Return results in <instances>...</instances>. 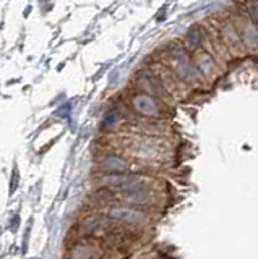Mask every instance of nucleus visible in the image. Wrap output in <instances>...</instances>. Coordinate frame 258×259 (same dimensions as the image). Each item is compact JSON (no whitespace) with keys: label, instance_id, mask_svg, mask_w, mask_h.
Returning a JSON list of instances; mask_svg holds the SVG:
<instances>
[{"label":"nucleus","instance_id":"nucleus-3","mask_svg":"<svg viewBox=\"0 0 258 259\" xmlns=\"http://www.w3.org/2000/svg\"><path fill=\"white\" fill-rule=\"evenodd\" d=\"M104 167L107 170H112V172H122V170L127 168V164L124 160H120L119 157H107L104 160Z\"/></svg>","mask_w":258,"mask_h":259},{"label":"nucleus","instance_id":"nucleus-1","mask_svg":"<svg viewBox=\"0 0 258 259\" xmlns=\"http://www.w3.org/2000/svg\"><path fill=\"white\" fill-rule=\"evenodd\" d=\"M135 105H136V109H138L140 112H143V113H146V115H155V113L158 112L156 104L146 96L138 97V99L135 101Z\"/></svg>","mask_w":258,"mask_h":259},{"label":"nucleus","instance_id":"nucleus-2","mask_svg":"<svg viewBox=\"0 0 258 259\" xmlns=\"http://www.w3.org/2000/svg\"><path fill=\"white\" fill-rule=\"evenodd\" d=\"M112 214H114L116 217H119V219L128 221V222H138V221H141V219H144L143 214L136 212V210H132V209H116Z\"/></svg>","mask_w":258,"mask_h":259}]
</instances>
